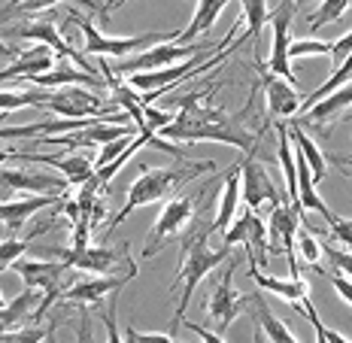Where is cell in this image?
Listing matches in <instances>:
<instances>
[{
    "mask_svg": "<svg viewBox=\"0 0 352 343\" xmlns=\"http://www.w3.org/2000/svg\"><path fill=\"white\" fill-rule=\"evenodd\" d=\"M134 280L131 274H113V276H94V280H73L67 289L58 295L55 304H67V307H91V304H104V295L119 291Z\"/></svg>",
    "mask_w": 352,
    "mask_h": 343,
    "instance_id": "14",
    "label": "cell"
},
{
    "mask_svg": "<svg viewBox=\"0 0 352 343\" xmlns=\"http://www.w3.org/2000/svg\"><path fill=\"white\" fill-rule=\"evenodd\" d=\"M49 228H55V219L52 222H46L43 228H36L31 237H6L3 243H0V271H6V267H12L16 261L21 258V255L28 252V246H31V240L34 237H40V234H46Z\"/></svg>",
    "mask_w": 352,
    "mask_h": 343,
    "instance_id": "33",
    "label": "cell"
},
{
    "mask_svg": "<svg viewBox=\"0 0 352 343\" xmlns=\"http://www.w3.org/2000/svg\"><path fill=\"white\" fill-rule=\"evenodd\" d=\"M237 203H240V162L228 167V177H225V188L219 195V210L212 219L210 231H225L237 216Z\"/></svg>",
    "mask_w": 352,
    "mask_h": 343,
    "instance_id": "28",
    "label": "cell"
},
{
    "mask_svg": "<svg viewBox=\"0 0 352 343\" xmlns=\"http://www.w3.org/2000/svg\"><path fill=\"white\" fill-rule=\"evenodd\" d=\"M252 152H249L243 162H240V201H243L249 210H261L264 203L276 207V203H283L285 198L276 192L274 179H270L267 170H264V167L255 162Z\"/></svg>",
    "mask_w": 352,
    "mask_h": 343,
    "instance_id": "13",
    "label": "cell"
},
{
    "mask_svg": "<svg viewBox=\"0 0 352 343\" xmlns=\"http://www.w3.org/2000/svg\"><path fill=\"white\" fill-rule=\"evenodd\" d=\"M58 258H64L73 271H88V274H100V276H113V274H131L137 276V265L128 255V243L109 246V243H88V246H67L58 250Z\"/></svg>",
    "mask_w": 352,
    "mask_h": 343,
    "instance_id": "5",
    "label": "cell"
},
{
    "mask_svg": "<svg viewBox=\"0 0 352 343\" xmlns=\"http://www.w3.org/2000/svg\"><path fill=\"white\" fill-rule=\"evenodd\" d=\"M55 334V328H10L0 334V340H43Z\"/></svg>",
    "mask_w": 352,
    "mask_h": 343,
    "instance_id": "40",
    "label": "cell"
},
{
    "mask_svg": "<svg viewBox=\"0 0 352 343\" xmlns=\"http://www.w3.org/2000/svg\"><path fill=\"white\" fill-rule=\"evenodd\" d=\"M3 304H6V298H3V291H0V307H3Z\"/></svg>",
    "mask_w": 352,
    "mask_h": 343,
    "instance_id": "52",
    "label": "cell"
},
{
    "mask_svg": "<svg viewBox=\"0 0 352 343\" xmlns=\"http://www.w3.org/2000/svg\"><path fill=\"white\" fill-rule=\"evenodd\" d=\"M210 234H212V231L207 228V231H201V234L188 237L186 246H182L179 274H176V280L170 283V289L179 286V307H176V316H173V328L182 322L188 304H192L195 289L201 286L204 276H207L210 271H216L225 258H231V246H225V250H210V243H207Z\"/></svg>",
    "mask_w": 352,
    "mask_h": 343,
    "instance_id": "3",
    "label": "cell"
},
{
    "mask_svg": "<svg viewBox=\"0 0 352 343\" xmlns=\"http://www.w3.org/2000/svg\"><path fill=\"white\" fill-rule=\"evenodd\" d=\"M134 137H137V134H134ZM134 137H119V140H113V143L100 146V155H98V162H94V170H100V167H104V164L113 162V158L119 155V152H122V149H124V146H128L131 140H134Z\"/></svg>",
    "mask_w": 352,
    "mask_h": 343,
    "instance_id": "41",
    "label": "cell"
},
{
    "mask_svg": "<svg viewBox=\"0 0 352 343\" xmlns=\"http://www.w3.org/2000/svg\"><path fill=\"white\" fill-rule=\"evenodd\" d=\"M49 109H55L64 119H94V115H113V109L104 107V100H98L91 91H82L79 85H64L55 89L49 98Z\"/></svg>",
    "mask_w": 352,
    "mask_h": 343,
    "instance_id": "15",
    "label": "cell"
},
{
    "mask_svg": "<svg viewBox=\"0 0 352 343\" xmlns=\"http://www.w3.org/2000/svg\"><path fill=\"white\" fill-rule=\"evenodd\" d=\"M12 36H19V40H36V43H43V46H49V49H55V55L58 58H70V61H76L82 70L88 73H94L91 67H88V61L79 52H73L70 49V43L64 40L61 34H58V27L52 25V21H28V25H19V27H6Z\"/></svg>",
    "mask_w": 352,
    "mask_h": 343,
    "instance_id": "17",
    "label": "cell"
},
{
    "mask_svg": "<svg viewBox=\"0 0 352 343\" xmlns=\"http://www.w3.org/2000/svg\"><path fill=\"white\" fill-rule=\"evenodd\" d=\"M19 162H34V164H49V167H58L64 179L70 186H82L85 179L94 177V162L82 152H70V155H34V152H21Z\"/></svg>",
    "mask_w": 352,
    "mask_h": 343,
    "instance_id": "19",
    "label": "cell"
},
{
    "mask_svg": "<svg viewBox=\"0 0 352 343\" xmlns=\"http://www.w3.org/2000/svg\"><path fill=\"white\" fill-rule=\"evenodd\" d=\"M10 58H16V49H12L10 43L0 40V61H10Z\"/></svg>",
    "mask_w": 352,
    "mask_h": 343,
    "instance_id": "48",
    "label": "cell"
},
{
    "mask_svg": "<svg viewBox=\"0 0 352 343\" xmlns=\"http://www.w3.org/2000/svg\"><path fill=\"white\" fill-rule=\"evenodd\" d=\"M31 82L43 85V89H64V85H100V79L94 76V73L82 70V67H73L70 58H58L52 70L34 76Z\"/></svg>",
    "mask_w": 352,
    "mask_h": 343,
    "instance_id": "26",
    "label": "cell"
},
{
    "mask_svg": "<svg viewBox=\"0 0 352 343\" xmlns=\"http://www.w3.org/2000/svg\"><path fill=\"white\" fill-rule=\"evenodd\" d=\"M298 12V0H280L270 10V58H267V73L289 79L295 85V70H292L289 58V43H292V19Z\"/></svg>",
    "mask_w": 352,
    "mask_h": 343,
    "instance_id": "9",
    "label": "cell"
},
{
    "mask_svg": "<svg viewBox=\"0 0 352 343\" xmlns=\"http://www.w3.org/2000/svg\"><path fill=\"white\" fill-rule=\"evenodd\" d=\"M285 128H289V140L298 146L300 149V155H304V162L310 164V170H313V179H325L328 177V162L322 158V149L316 143L307 137V131L300 128V125H295V122H285Z\"/></svg>",
    "mask_w": 352,
    "mask_h": 343,
    "instance_id": "32",
    "label": "cell"
},
{
    "mask_svg": "<svg viewBox=\"0 0 352 343\" xmlns=\"http://www.w3.org/2000/svg\"><path fill=\"white\" fill-rule=\"evenodd\" d=\"M249 276L255 280V286H258L261 291H274L276 298H283V301H289L292 307H300V304L310 298V286H307L304 280H300V274H295L292 276L289 274V280H280V276H264L258 267L249 261V271H246Z\"/></svg>",
    "mask_w": 352,
    "mask_h": 343,
    "instance_id": "24",
    "label": "cell"
},
{
    "mask_svg": "<svg viewBox=\"0 0 352 343\" xmlns=\"http://www.w3.org/2000/svg\"><path fill=\"white\" fill-rule=\"evenodd\" d=\"M331 286L337 289V295H340L343 301H346V304H352V280H349V276L331 274Z\"/></svg>",
    "mask_w": 352,
    "mask_h": 343,
    "instance_id": "45",
    "label": "cell"
},
{
    "mask_svg": "<svg viewBox=\"0 0 352 343\" xmlns=\"http://www.w3.org/2000/svg\"><path fill=\"white\" fill-rule=\"evenodd\" d=\"M307 55H331V43L325 40H292L289 43V58L298 61V58Z\"/></svg>",
    "mask_w": 352,
    "mask_h": 343,
    "instance_id": "36",
    "label": "cell"
},
{
    "mask_svg": "<svg viewBox=\"0 0 352 343\" xmlns=\"http://www.w3.org/2000/svg\"><path fill=\"white\" fill-rule=\"evenodd\" d=\"M197 210V195H176L173 201H167V207L161 210L158 222L152 225L149 237H146V246H143V258H152L164 250V243L170 237H176L188 222H192Z\"/></svg>",
    "mask_w": 352,
    "mask_h": 343,
    "instance_id": "10",
    "label": "cell"
},
{
    "mask_svg": "<svg viewBox=\"0 0 352 343\" xmlns=\"http://www.w3.org/2000/svg\"><path fill=\"white\" fill-rule=\"evenodd\" d=\"M55 49L43 46V43H36L31 52H21L16 61L10 64V67L0 70V82H10V79H28L31 82L34 76H40V73L52 70L55 67Z\"/></svg>",
    "mask_w": 352,
    "mask_h": 343,
    "instance_id": "22",
    "label": "cell"
},
{
    "mask_svg": "<svg viewBox=\"0 0 352 343\" xmlns=\"http://www.w3.org/2000/svg\"><path fill=\"white\" fill-rule=\"evenodd\" d=\"M12 271L21 276V283H25V286L43 289V304H40V310H36L34 322L46 316V310L55 307L58 295H61V291L67 289L73 280H76V276H73V267L64 258H55V261H46V258H19L16 265H12Z\"/></svg>",
    "mask_w": 352,
    "mask_h": 343,
    "instance_id": "4",
    "label": "cell"
},
{
    "mask_svg": "<svg viewBox=\"0 0 352 343\" xmlns=\"http://www.w3.org/2000/svg\"><path fill=\"white\" fill-rule=\"evenodd\" d=\"M0 186L10 188V192H28V195H67L70 182L64 177H55V173L0 167Z\"/></svg>",
    "mask_w": 352,
    "mask_h": 343,
    "instance_id": "16",
    "label": "cell"
},
{
    "mask_svg": "<svg viewBox=\"0 0 352 343\" xmlns=\"http://www.w3.org/2000/svg\"><path fill=\"white\" fill-rule=\"evenodd\" d=\"M228 6V0H197L195 6V16L188 21V27L182 34H176V43H182V46H188V43H197V36L207 34L212 25H216V19L222 16V10Z\"/></svg>",
    "mask_w": 352,
    "mask_h": 343,
    "instance_id": "29",
    "label": "cell"
},
{
    "mask_svg": "<svg viewBox=\"0 0 352 343\" xmlns=\"http://www.w3.org/2000/svg\"><path fill=\"white\" fill-rule=\"evenodd\" d=\"M322 252L331 261V271H340V276H349L352 280V252H340L334 246H322Z\"/></svg>",
    "mask_w": 352,
    "mask_h": 343,
    "instance_id": "38",
    "label": "cell"
},
{
    "mask_svg": "<svg viewBox=\"0 0 352 343\" xmlns=\"http://www.w3.org/2000/svg\"><path fill=\"white\" fill-rule=\"evenodd\" d=\"M237 267H240V261L228 258V271L219 276L216 286H212V295L207 304V322L212 325L216 334L228 331L234 319L249 307V295H240V291L234 289V271H237Z\"/></svg>",
    "mask_w": 352,
    "mask_h": 343,
    "instance_id": "8",
    "label": "cell"
},
{
    "mask_svg": "<svg viewBox=\"0 0 352 343\" xmlns=\"http://www.w3.org/2000/svg\"><path fill=\"white\" fill-rule=\"evenodd\" d=\"M249 307H252V319H255V340L270 338V340H280V343H295V334L274 316V310L267 307L261 291H255V295L249 298Z\"/></svg>",
    "mask_w": 352,
    "mask_h": 343,
    "instance_id": "27",
    "label": "cell"
},
{
    "mask_svg": "<svg viewBox=\"0 0 352 343\" xmlns=\"http://www.w3.org/2000/svg\"><path fill=\"white\" fill-rule=\"evenodd\" d=\"M212 43H188V46H182V43L176 40H164V43H155V46L143 49V52L131 55V58H122L119 64H116V73H122V76H131V73H149V70H164V67H173V64L186 61V58L192 55H201V52H212Z\"/></svg>",
    "mask_w": 352,
    "mask_h": 343,
    "instance_id": "6",
    "label": "cell"
},
{
    "mask_svg": "<svg viewBox=\"0 0 352 343\" xmlns=\"http://www.w3.org/2000/svg\"><path fill=\"white\" fill-rule=\"evenodd\" d=\"M264 98H267V115L270 119H285V115L300 113V94L289 79L264 70Z\"/></svg>",
    "mask_w": 352,
    "mask_h": 343,
    "instance_id": "21",
    "label": "cell"
},
{
    "mask_svg": "<svg viewBox=\"0 0 352 343\" xmlns=\"http://www.w3.org/2000/svg\"><path fill=\"white\" fill-rule=\"evenodd\" d=\"M237 243H243L252 265H267V258H270L267 222L258 216V210L246 207L240 216H234V222L225 231V246H237Z\"/></svg>",
    "mask_w": 352,
    "mask_h": 343,
    "instance_id": "11",
    "label": "cell"
},
{
    "mask_svg": "<svg viewBox=\"0 0 352 343\" xmlns=\"http://www.w3.org/2000/svg\"><path fill=\"white\" fill-rule=\"evenodd\" d=\"M179 325H186L188 331H195V334H201L204 340H210V343H222L225 338L222 334H216V331H210V328H201V325H195V322H179Z\"/></svg>",
    "mask_w": 352,
    "mask_h": 343,
    "instance_id": "47",
    "label": "cell"
},
{
    "mask_svg": "<svg viewBox=\"0 0 352 343\" xmlns=\"http://www.w3.org/2000/svg\"><path fill=\"white\" fill-rule=\"evenodd\" d=\"M331 162H334V164H340V167H349V170H352V158H343V155H331Z\"/></svg>",
    "mask_w": 352,
    "mask_h": 343,
    "instance_id": "51",
    "label": "cell"
},
{
    "mask_svg": "<svg viewBox=\"0 0 352 343\" xmlns=\"http://www.w3.org/2000/svg\"><path fill=\"white\" fill-rule=\"evenodd\" d=\"M100 70H104V82H107V89H109V98L116 100L122 109H124V115H128L131 122H134V128L137 131H143V134H152L149 128H146V115H143V104H140V94H134L128 89V85L122 82L119 76H116V70L109 67V64L100 58Z\"/></svg>",
    "mask_w": 352,
    "mask_h": 343,
    "instance_id": "23",
    "label": "cell"
},
{
    "mask_svg": "<svg viewBox=\"0 0 352 343\" xmlns=\"http://www.w3.org/2000/svg\"><path fill=\"white\" fill-rule=\"evenodd\" d=\"M313 331H316V338L319 340H331V343H349L346 338H343V334L340 331H331V328H325V325H313Z\"/></svg>",
    "mask_w": 352,
    "mask_h": 343,
    "instance_id": "46",
    "label": "cell"
},
{
    "mask_svg": "<svg viewBox=\"0 0 352 343\" xmlns=\"http://www.w3.org/2000/svg\"><path fill=\"white\" fill-rule=\"evenodd\" d=\"M143 115H146V128L152 131V134H158L164 125H170V122L176 119L173 113H164V109H155L152 104H143Z\"/></svg>",
    "mask_w": 352,
    "mask_h": 343,
    "instance_id": "39",
    "label": "cell"
},
{
    "mask_svg": "<svg viewBox=\"0 0 352 343\" xmlns=\"http://www.w3.org/2000/svg\"><path fill=\"white\" fill-rule=\"evenodd\" d=\"M19 155H21L19 149H0V164H6L10 158H19Z\"/></svg>",
    "mask_w": 352,
    "mask_h": 343,
    "instance_id": "50",
    "label": "cell"
},
{
    "mask_svg": "<svg viewBox=\"0 0 352 343\" xmlns=\"http://www.w3.org/2000/svg\"><path fill=\"white\" fill-rule=\"evenodd\" d=\"M128 3V0H109V3H104V19L109 16V12H116V10H122V6Z\"/></svg>",
    "mask_w": 352,
    "mask_h": 343,
    "instance_id": "49",
    "label": "cell"
},
{
    "mask_svg": "<svg viewBox=\"0 0 352 343\" xmlns=\"http://www.w3.org/2000/svg\"><path fill=\"white\" fill-rule=\"evenodd\" d=\"M349 6H352V0H322V6L310 16V27L319 31L322 25H331V21L340 19Z\"/></svg>",
    "mask_w": 352,
    "mask_h": 343,
    "instance_id": "35",
    "label": "cell"
},
{
    "mask_svg": "<svg viewBox=\"0 0 352 343\" xmlns=\"http://www.w3.org/2000/svg\"><path fill=\"white\" fill-rule=\"evenodd\" d=\"M346 55H352V31H346V34L340 36V40L331 43V55H328V58H331L334 67H337V64H340Z\"/></svg>",
    "mask_w": 352,
    "mask_h": 343,
    "instance_id": "43",
    "label": "cell"
},
{
    "mask_svg": "<svg viewBox=\"0 0 352 343\" xmlns=\"http://www.w3.org/2000/svg\"><path fill=\"white\" fill-rule=\"evenodd\" d=\"M204 170H216V164L212 162H179V164H170V167H143V173L134 179V186L128 188V198H124V207L119 210V213L113 216V222H109V228H107V234L109 237L116 228L128 219L134 210H140L146 207V203H155L161 198H167L170 192H176L179 186H186V182H192L197 173H204Z\"/></svg>",
    "mask_w": 352,
    "mask_h": 343,
    "instance_id": "2",
    "label": "cell"
},
{
    "mask_svg": "<svg viewBox=\"0 0 352 343\" xmlns=\"http://www.w3.org/2000/svg\"><path fill=\"white\" fill-rule=\"evenodd\" d=\"M40 304H43V289L25 286L21 295H16L10 304H3V307H0V334L10 331V328H16V325H21V322H34Z\"/></svg>",
    "mask_w": 352,
    "mask_h": 343,
    "instance_id": "25",
    "label": "cell"
},
{
    "mask_svg": "<svg viewBox=\"0 0 352 343\" xmlns=\"http://www.w3.org/2000/svg\"><path fill=\"white\" fill-rule=\"evenodd\" d=\"M298 225H304V213L292 203H276L270 207V219H267V243H270V255H285L289 258V271L292 276L298 274V261H295V234Z\"/></svg>",
    "mask_w": 352,
    "mask_h": 343,
    "instance_id": "12",
    "label": "cell"
},
{
    "mask_svg": "<svg viewBox=\"0 0 352 343\" xmlns=\"http://www.w3.org/2000/svg\"><path fill=\"white\" fill-rule=\"evenodd\" d=\"M128 340H173V331H134L128 328Z\"/></svg>",
    "mask_w": 352,
    "mask_h": 343,
    "instance_id": "44",
    "label": "cell"
},
{
    "mask_svg": "<svg viewBox=\"0 0 352 343\" xmlns=\"http://www.w3.org/2000/svg\"><path fill=\"white\" fill-rule=\"evenodd\" d=\"M298 3H300V0H298Z\"/></svg>",
    "mask_w": 352,
    "mask_h": 343,
    "instance_id": "53",
    "label": "cell"
},
{
    "mask_svg": "<svg viewBox=\"0 0 352 343\" xmlns=\"http://www.w3.org/2000/svg\"><path fill=\"white\" fill-rule=\"evenodd\" d=\"M58 3H76L82 6V10L94 12V16H104V3L100 0H10V6L6 10H0V25L16 16H31V12H43L49 10V6H58Z\"/></svg>",
    "mask_w": 352,
    "mask_h": 343,
    "instance_id": "30",
    "label": "cell"
},
{
    "mask_svg": "<svg viewBox=\"0 0 352 343\" xmlns=\"http://www.w3.org/2000/svg\"><path fill=\"white\" fill-rule=\"evenodd\" d=\"M52 91H0V113H12L21 107H46Z\"/></svg>",
    "mask_w": 352,
    "mask_h": 343,
    "instance_id": "34",
    "label": "cell"
},
{
    "mask_svg": "<svg viewBox=\"0 0 352 343\" xmlns=\"http://www.w3.org/2000/svg\"><path fill=\"white\" fill-rule=\"evenodd\" d=\"M61 198H67V195H31V198H19V201H0V222H3L12 234H19V231L31 222L34 213L52 207V203H58Z\"/></svg>",
    "mask_w": 352,
    "mask_h": 343,
    "instance_id": "20",
    "label": "cell"
},
{
    "mask_svg": "<svg viewBox=\"0 0 352 343\" xmlns=\"http://www.w3.org/2000/svg\"><path fill=\"white\" fill-rule=\"evenodd\" d=\"M243 3V21H246V31L243 36H240L237 43H234L231 49H225V52H234L237 46H243V43L252 40V49H258V34H261V27L270 21V6H267V0H240Z\"/></svg>",
    "mask_w": 352,
    "mask_h": 343,
    "instance_id": "31",
    "label": "cell"
},
{
    "mask_svg": "<svg viewBox=\"0 0 352 343\" xmlns=\"http://www.w3.org/2000/svg\"><path fill=\"white\" fill-rule=\"evenodd\" d=\"M295 237H298V250H300V255H304V261L316 267L319 258H322V243H316V237H313L304 225H298V234Z\"/></svg>",
    "mask_w": 352,
    "mask_h": 343,
    "instance_id": "37",
    "label": "cell"
},
{
    "mask_svg": "<svg viewBox=\"0 0 352 343\" xmlns=\"http://www.w3.org/2000/svg\"><path fill=\"white\" fill-rule=\"evenodd\" d=\"M207 98H197V94L179 98V113H176V119L170 125H164L158 131V137L176 140V143H201V140L228 143V146H237V149H243V152L258 149V137L249 134L246 115L243 113L234 115V113H225V109H219V107L201 104V100H207Z\"/></svg>",
    "mask_w": 352,
    "mask_h": 343,
    "instance_id": "1",
    "label": "cell"
},
{
    "mask_svg": "<svg viewBox=\"0 0 352 343\" xmlns=\"http://www.w3.org/2000/svg\"><path fill=\"white\" fill-rule=\"evenodd\" d=\"M349 107H352V79H349L346 85H340V89H334L331 94H325L322 100H316L310 109L298 113L295 125H300V128H307V125L322 128V125H328V122L340 119V115L346 113Z\"/></svg>",
    "mask_w": 352,
    "mask_h": 343,
    "instance_id": "18",
    "label": "cell"
},
{
    "mask_svg": "<svg viewBox=\"0 0 352 343\" xmlns=\"http://www.w3.org/2000/svg\"><path fill=\"white\" fill-rule=\"evenodd\" d=\"M79 21V31L85 36V55H98V58H124L131 52H143V49L155 46L164 40H176V34H161V31H149L140 36H107L91 25V19L85 16H73Z\"/></svg>",
    "mask_w": 352,
    "mask_h": 343,
    "instance_id": "7",
    "label": "cell"
},
{
    "mask_svg": "<svg viewBox=\"0 0 352 343\" xmlns=\"http://www.w3.org/2000/svg\"><path fill=\"white\" fill-rule=\"evenodd\" d=\"M122 291V289H119ZM119 291H109V307H107V340H122V331L116 328V307H119Z\"/></svg>",
    "mask_w": 352,
    "mask_h": 343,
    "instance_id": "42",
    "label": "cell"
}]
</instances>
